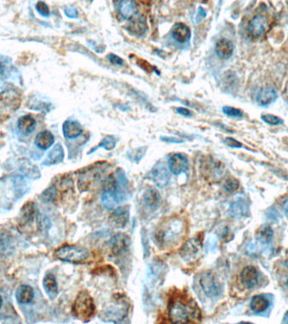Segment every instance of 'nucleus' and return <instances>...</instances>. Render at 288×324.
Here are the masks:
<instances>
[{
    "label": "nucleus",
    "instance_id": "f704fd0d",
    "mask_svg": "<svg viewBox=\"0 0 288 324\" xmlns=\"http://www.w3.org/2000/svg\"><path fill=\"white\" fill-rule=\"evenodd\" d=\"M36 10L38 11L40 15L45 16V17H48L50 15L49 8L44 2H38L36 3Z\"/></svg>",
    "mask_w": 288,
    "mask_h": 324
},
{
    "label": "nucleus",
    "instance_id": "6e6552de",
    "mask_svg": "<svg viewBox=\"0 0 288 324\" xmlns=\"http://www.w3.org/2000/svg\"><path fill=\"white\" fill-rule=\"evenodd\" d=\"M169 171L173 174L181 175L187 171L188 159L184 154H174L169 157Z\"/></svg>",
    "mask_w": 288,
    "mask_h": 324
},
{
    "label": "nucleus",
    "instance_id": "c85d7f7f",
    "mask_svg": "<svg viewBox=\"0 0 288 324\" xmlns=\"http://www.w3.org/2000/svg\"><path fill=\"white\" fill-rule=\"evenodd\" d=\"M130 31L136 35H143L147 30L145 18L143 16H138L131 21L130 25Z\"/></svg>",
    "mask_w": 288,
    "mask_h": 324
},
{
    "label": "nucleus",
    "instance_id": "1a4fd4ad",
    "mask_svg": "<svg viewBox=\"0 0 288 324\" xmlns=\"http://www.w3.org/2000/svg\"><path fill=\"white\" fill-rule=\"evenodd\" d=\"M130 246V239L126 234L118 233L115 235L110 241V251L113 255H121L128 251Z\"/></svg>",
    "mask_w": 288,
    "mask_h": 324
},
{
    "label": "nucleus",
    "instance_id": "ea45409f",
    "mask_svg": "<svg viewBox=\"0 0 288 324\" xmlns=\"http://www.w3.org/2000/svg\"><path fill=\"white\" fill-rule=\"evenodd\" d=\"M161 139L163 141L169 142V143H183L182 139H179L177 138H170V137H161Z\"/></svg>",
    "mask_w": 288,
    "mask_h": 324
},
{
    "label": "nucleus",
    "instance_id": "de8ad7c7",
    "mask_svg": "<svg viewBox=\"0 0 288 324\" xmlns=\"http://www.w3.org/2000/svg\"><path fill=\"white\" fill-rule=\"evenodd\" d=\"M239 324H253L251 323H247V322H243V323H240Z\"/></svg>",
    "mask_w": 288,
    "mask_h": 324
},
{
    "label": "nucleus",
    "instance_id": "aec40b11",
    "mask_svg": "<svg viewBox=\"0 0 288 324\" xmlns=\"http://www.w3.org/2000/svg\"><path fill=\"white\" fill-rule=\"evenodd\" d=\"M16 300L20 304H29L34 299V291L30 285H22L16 291Z\"/></svg>",
    "mask_w": 288,
    "mask_h": 324
},
{
    "label": "nucleus",
    "instance_id": "473e14b6",
    "mask_svg": "<svg viewBox=\"0 0 288 324\" xmlns=\"http://www.w3.org/2000/svg\"><path fill=\"white\" fill-rule=\"evenodd\" d=\"M223 112L227 116L232 117H242L244 114L241 110L232 107H224L223 108Z\"/></svg>",
    "mask_w": 288,
    "mask_h": 324
},
{
    "label": "nucleus",
    "instance_id": "4c0bfd02",
    "mask_svg": "<svg viewBox=\"0 0 288 324\" xmlns=\"http://www.w3.org/2000/svg\"><path fill=\"white\" fill-rule=\"evenodd\" d=\"M64 11H65L66 15L69 18H76L78 16L77 9L74 7H68V8H66Z\"/></svg>",
    "mask_w": 288,
    "mask_h": 324
},
{
    "label": "nucleus",
    "instance_id": "f3484780",
    "mask_svg": "<svg viewBox=\"0 0 288 324\" xmlns=\"http://www.w3.org/2000/svg\"><path fill=\"white\" fill-rule=\"evenodd\" d=\"M137 5L135 1L131 0H124L120 2L118 5V10L122 18L125 20H131L137 11Z\"/></svg>",
    "mask_w": 288,
    "mask_h": 324
},
{
    "label": "nucleus",
    "instance_id": "e433bc0d",
    "mask_svg": "<svg viewBox=\"0 0 288 324\" xmlns=\"http://www.w3.org/2000/svg\"><path fill=\"white\" fill-rule=\"evenodd\" d=\"M225 144L229 145V147L232 148H241L243 146V144H241L240 142L236 140L235 138H227L225 139Z\"/></svg>",
    "mask_w": 288,
    "mask_h": 324
},
{
    "label": "nucleus",
    "instance_id": "cd10ccee",
    "mask_svg": "<svg viewBox=\"0 0 288 324\" xmlns=\"http://www.w3.org/2000/svg\"><path fill=\"white\" fill-rule=\"evenodd\" d=\"M21 219L23 220L25 224L32 222L33 220L37 216V211H36V205L32 203H28L26 204L24 207L21 209Z\"/></svg>",
    "mask_w": 288,
    "mask_h": 324
},
{
    "label": "nucleus",
    "instance_id": "dca6fc26",
    "mask_svg": "<svg viewBox=\"0 0 288 324\" xmlns=\"http://www.w3.org/2000/svg\"><path fill=\"white\" fill-rule=\"evenodd\" d=\"M234 44L229 40L221 39L216 43L215 53L222 59H228L232 56L234 53Z\"/></svg>",
    "mask_w": 288,
    "mask_h": 324
},
{
    "label": "nucleus",
    "instance_id": "c03bdc74",
    "mask_svg": "<svg viewBox=\"0 0 288 324\" xmlns=\"http://www.w3.org/2000/svg\"><path fill=\"white\" fill-rule=\"evenodd\" d=\"M284 323L286 324H288V312L286 313L285 316H284Z\"/></svg>",
    "mask_w": 288,
    "mask_h": 324
},
{
    "label": "nucleus",
    "instance_id": "f8f14e48",
    "mask_svg": "<svg viewBox=\"0 0 288 324\" xmlns=\"http://www.w3.org/2000/svg\"><path fill=\"white\" fill-rule=\"evenodd\" d=\"M249 204L244 198H238L230 204L229 209V216L234 219H241L249 215Z\"/></svg>",
    "mask_w": 288,
    "mask_h": 324
},
{
    "label": "nucleus",
    "instance_id": "4be33fe9",
    "mask_svg": "<svg viewBox=\"0 0 288 324\" xmlns=\"http://www.w3.org/2000/svg\"><path fill=\"white\" fill-rule=\"evenodd\" d=\"M43 287H44L46 293L52 300H53L54 298L57 296V293H58L57 283H56V278L52 273H48L45 276L44 279H43Z\"/></svg>",
    "mask_w": 288,
    "mask_h": 324
},
{
    "label": "nucleus",
    "instance_id": "39448f33",
    "mask_svg": "<svg viewBox=\"0 0 288 324\" xmlns=\"http://www.w3.org/2000/svg\"><path fill=\"white\" fill-rule=\"evenodd\" d=\"M200 285L208 297H219L222 293V287L216 276L211 272L202 273L200 277Z\"/></svg>",
    "mask_w": 288,
    "mask_h": 324
},
{
    "label": "nucleus",
    "instance_id": "4468645a",
    "mask_svg": "<svg viewBox=\"0 0 288 324\" xmlns=\"http://www.w3.org/2000/svg\"><path fill=\"white\" fill-rule=\"evenodd\" d=\"M173 38L179 43H184L190 39L191 31L190 27L183 23H177L173 27L171 30Z\"/></svg>",
    "mask_w": 288,
    "mask_h": 324
},
{
    "label": "nucleus",
    "instance_id": "9d476101",
    "mask_svg": "<svg viewBox=\"0 0 288 324\" xmlns=\"http://www.w3.org/2000/svg\"><path fill=\"white\" fill-rule=\"evenodd\" d=\"M260 272L254 266H247L242 270L240 273L241 283L246 288H255L258 285Z\"/></svg>",
    "mask_w": 288,
    "mask_h": 324
},
{
    "label": "nucleus",
    "instance_id": "a18cd8bd",
    "mask_svg": "<svg viewBox=\"0 0 288 324\" xmlns=\"http://www.w3.org/2000/svg\"><path fill=\"white\" fill-rule=\"evenodd\" d=\"M2 305H3V299H2V297L0 296V308H1Z\"/></svg>",
    "mask_w": 288,
    "mask_h": 324
},
{
    "label": "nucleus",
    "instance_id": "c756f323",
    "mask_svg": "<svg viewBox=\"0 0 288 324\" xmlns=\"http://www.w3.org/2000/svg\"><path fill=\"white\" fill-rule=\"evenodd\" d=\"M116 139L114 136H110V135H108L106 137H105L103 138V140L101 142V144H99L98 146L94 148V150H90L89 154L93 153L94 151H95L96 150H98L99 148H104L106 150H111L116 147Z\"/></svg>",
    "mask_w": 288,
    "mask_h": 324
},
{
    "label": "nucleus",
    "instance_id": "0eeeda50",
    "mask_svg": "<svg viewBox=\"0 0 288 324\" xmlns=\"http://www.w3.org/2000/svg\"><path fill=\"white\" fill-rule=\"evenodd\" d=\"M170 178L169 170L163 163L157 164L152 171V180L160 189H164L169 185Z\"/></svg>",
    "mask_w": 288,
    "mask_h": 324
},
{
    "label": "nucleus",
    "instance_id": "20e7f679",
    "mask_svg": "<svg viewBox=\"0 0 288 324\" xmlns=\"http://www.w3.org/2000/svg\"><path fill=\"white\" fill-rule=\"evenodd\" d=\"M196 312L191 306L181 300H174L169 305V316L173 324H190Z\"/></svg>",
    "mask_w": 288,
    "mask_h": 324
},
{
    "label": "nucleus",
    "instance_id": "58836bf2",
    "mask_svg": "<svg viewBox=\"0 0 288 324\" xmlns=\"http://www.w3.org/2000/svg\"><path fill=\"white\" fill-rule=\"evenodd\" d=\"M176 111L178 112L179 114L184 116V117H190V116H192V111H190L187 108H176Z\"/></svg>",
    "mask_w": 288,
    "mask_h": 324
},
{
    "label": "nucleus",
    "instance_id": "79ce46f5",
    "mask_svg": "<svg viewBox=\"0 0 288 324\" xmlns=\"http://www.w3.org/2000/svg\"><path fill=\"white\" fill-rule=\"evenodd\" d=\"M282 210L284 211L286 216L288 217V198H287L285 201H284V203H283V204H282Z\"/></svg>",
    "mask_w": 288,
    "mask_h": 324
},
{
    "label": "nucleus",
    "instance_id": "f03ea898",
    "mask_svg": "<svg viewBox=\"0 0 288 324\" xmlns=\"http://www.w3.org/2000/svg\"><path fill=\"white\" fill-rule=\"evenodd\" d=\"M73 314L81 321L88 322L95 313V302L91 296L83 291L79 292L73 305Z\"/></svg>",
    "mask_w": 288,
    "mask_h": 324
},
{
    "label": "nucleus",
    "instance_id": "9b49d317",
    "mask_svg": "<svg viewBox=\"0 0 288 324\" xmlns=\"http://www.w3.org/2000/svg\"><path fill=\"white\" fill-rule=\"evenodd\" d=\"M267 27L266 19L263 15H257L250 21L249 32L253 37L259 38L264 35Z\"/></svg>",
    "mask_w": 288,
    "mask_h": 324
},
{
    "label": "nucleus",
    "instance_id": "f257e3e1",
    "mask_svg": "<svg viewBox=\"0 0 288 324\" xmlns=\"http://www.w3.org/2000/svg\"><path fill=\"white\" fill-rule=\"evenodd\" d=\"M184 231V222L181 219H170L157 230L155 240L157 244L163 247L176 245L182 239Z\"/></svg>",
    "mask_w": 288,
    "mask_h": 324
},
{
    "label": "nucleus",
    "instance_id": "5701e85b",
    "mask_svg": "<svg viewBox=\"0 0 288 324\" xmlns=\"http://www.w3.org/2000/svg\"><path fill=\"white\" fill-rule=\"evenodd\" d=\"M64 158V152L61 144H56V146L51 150L50 153L48 154V157L44 161V165H55L57 163L63 162Z\"/></svg>",
    "mask_w": 288,
    "mask_h": 324
},
{
    "label": "nucleus",
    "instance_id": "393cba45",
    "mask_svg": "<svg viewBox=\"0 0 288 324\" xmlns=\"http://www.w3.org/2000/svg\"><path fill=\"white\" fill-rule=\"evenodd\" d=\"M35 142L37 147L42 150H48L53 144L54 136L52 133L43 131L37 135Z\"/></svg>",
    "mask_w": 288,
    "mask_h": 324
},
{
    "label": "nucleus",
    "instance_id": "ddd939ff",
    "mask_svg": "<svg viewBox=\"0 0 288 324\" xmlns=\"http://www.w3.org/2000/svg\"><path fill=\"white\" fill-rule=\"evenodd\" d=\"M128 207L116 208L110 217V222L116 227H124L129 220Z\"/></svg>",
    "mask_w": 288,
    "mask_h": 324
},
{
    "label": "nucleus",
    "instance_id": "7c9ffc66",
    "mask_svg": "<svg viewBox=\"0 0 288 324\" xmlns=\"http://www.w3.org/2000/svg\"><path fill=\"white\" fill-rule=\"evenodd\" d=\"M56 187L51 186L50 188H48L47 190H45L44 192H42L41 198L44 202H52L53 201L54 198H56Z\"/></svg>",
    "mask_w": 288,
    "mask_h": 324
},
{
    "label": "nucleus",
    "instance_id": "c9c22d12",
    "mask_svg": "<svg viewBox=\"0 0 288 324\" xmlns=\"http://www.w3.org/2000/svg\"><path fill=\"white\" fill-rule=\"evenodd\" d=\"M107 58L113 64H116V65H123L124 64V60L122 58H121V57H118V56L115 55V54H108Z\"/></svg>",
    "mask_w": 288,
    "mask_h": 324
},
{
    "label": "nucleus",
    "instance_id": "72a5a7b5",
    "mask_svg": "<svg viewBox=\"0 0 288 324\" xmlns=\"http://www.w3.org/2000/svg\"><path fill=\"white\" fill-rule=\"evenodd\" d=\"M238 186H239V183L238 181L235 180V179H229L224 184V189H225L226 192H234L238 189Z\"/></svg>",
    "mask_w": 288,
    "mask_h": 324
},
{
    "label": "nucleus",
    "instance_id": "412c9836",
    "mask_svg": "<svg viewBox=\"0 0 288 324\" xmlns=\"http://www.w3.org/2000/svg\"><path fill=\"white\" fill-rule=\"evenodd\" d=\"M36 126V120L30 115H25L19 119L18 129L22 135H30L35 130Z\"/></svg>",
    "mask_w": 288,
    "mask_h": 324
},
{
    "label": "nucleus",
    "instance_id": "a211bd4d",
    "mask_svg": "<svg viewBox=\"0 0 288 324\" xmlns=\"http://www.w3.org/2000/svg\"><path fill=\"white\" fill-rule=\"evenodd\" d=\"M63 132L67 138H75L83 133V128L76 121H66L63 123Z\"/></svg>",
    "mask_w": 288,
    "mask_h": 324
},
{
    "label": "nucleus",
    "instance_id": "bb28decb",
    "mask_svg": "<svg viewBox=\"0 0 288 324\" xmlns=\"http://www.w3.org/2000/svg\"><path fill=\"white\" fill-rule=\"evenodd\" d=\"M143 199H144L147 206H149L151 209H155L157 207V205L160 202V195H159V192H157V190L154 188H150L144 193Z\"/></svg>",
    "mask_w": 288,
    "mask_h": 324
},
{
    "label": "nucleus",
    "instance_id": "b1692460",
    "mask_svg": "<svg viewBox=\"0 0 288 324\" xmlns=\"http://www.w3.org/2000/svg\"><path fill=\"white\" fill-rule=\"evenodd\" d=\"M270 306V302L266 297L262 295H258L252 298L250 301V309L256 313H261L267 309Z\"/></svg>",
    "mask_w": 288,
    "mask_h": 324
},
{
    "label": "nucleus",
    "instance_id": "a878e982",
    "mask_svg": "<svg viewBox=\"0 0 288 324\" xmlns=\"http://www.w3.org/2000/svg\"><path fill=\"white\" fill-rule=\"evenodd\" d=\"M273 230L268 225H262L256 231V240L262 244H269L273 238Z\"/></svg>",
    "mask_w": 288,
    "mask_h": 324
},
{
    "label": "nucleus",
    "instance_id": "49530a36",
    "mask_svg": "<svg viewBox=\"0 0 288 324\" xmlns=\"http://www.w3.org/2000/svg\"><path fill=\"white\" fill-rule=\"evenodd\" d=\"M284 265H285L286 267L288 268V258L286 260L285 262H284Z\"/></svg>",
    "mask_w": 288,
    "mask_h": 324
},
{
    "label": "nucleus",
    "instance_id": "7ed1b4c3",
    "mask_svg": "<svg viewBox=\"0 0 288 324\" xmlns=\"http://www.w3.org/2000/svg\"><path fill=\"white\" fill-rule=\"evenodd\" d=\"M54 255L61 261L71 264H80L86 261L89 252L87 248L77 245H64L55 251Z\"/></svg>",
    "mask_w": 288,
    "mask_h": 324
},
{
    "label": "nucleus",
    "instance_id": "423d86ee",
    "mask_svg": "<svg viewBox=\"0 0 288 324\" xmlns=\"http://www.w3.org/2000/svg\"><path fill=\"white\" fill-rule=\"evenodd\" d=\"M202 240L199 237H194L188 240L181 248L180 254L185 261H190L199 254L202 249Z\"/></svg>",
    "mask_w": 288,
    "mask_h": 324
},
{
    "label": "nucleus",
    "instance_id": "09e8293b",
    "mask_svg": "<svg viewBox=\"0 0 288 324\" xmlns=\"http://www.w3.org/2000/svg\"></svg>",
    "mask_w": 288,
    "mask_h": 324
},
{
    "label": "nucleus",
    "instance_id": "37998d69",
    "mask_svg": "<svg viewBox=\"0 0 288 324\" xmlns=\"http://www.w3.org/2000/svg\"><path fill=\"white\" fill-rule=\"evenodd\" d=\"M4 70H5V67H4V64H3L2 60L0 59V75H3L4 73Z\"/></svg>",
    "mask_w": 288,
    "mask_h": 324
},
{
    "label": "nucleus",
    "instance_id": "a19ab883",
    "mask_svg": "<svg viewBox=\"0 0 288 324\" xmlns=\"http://www.w3.org/2000/svg\"><path fill=\"white\" fill-rule=\"evenodd\" d=\"M207 15V12H206L205 9H203L202 7H200L199 9H198V16H199V21L201 19H203L204 17H206Z\"/></svg>",
    "mask_w": 288,
    "mask_h": 324
},
{
    "label": "nucleus",
    "instance_id": "2eb2a0df",
    "mask_svg": "<svg viewBox=\"0 0 288 324\" xmlns=\"http://www.w3.org/2000/svg\"><path fill=\"white\" fill-rule=\"evenodd\" d=\"M276 91L274 88L265 86L259 91L256 101L259 105L266 107L276 101Z\"/></svg>",
    "mask_w": 288,
    "mask_h": 324
},
{
    "label": "nucleus",
    "instance_id": "6ab92c4d",
    "mask_svg": "<svg viewBox=\"0 0 288 324\" xmlns=\"http://www.w3.org/2000/svg\"><path fill=\"white\" fill-rule=\"evenodd\" d=\"M101 200H102L104 207L107 210H116L117 205L120 203L119 198L111 187L105 190L102 194Z\"/></svg>",
    "mask_w": 288,
    "mask_h": 324
},
{
    "label": "nucleus",
    "instance_id": "2f4dec72",
    "mask_svg": "<svg viewBox=\"0 0 288 324\" xmlns=\"http://www.w3.org/2000/svg\"><path fill=\"white\" fill-rule=\"evenodd\" d=\"M262 119L264 121V123L270 124V125H274V126L282 125V123H283V120L282 119H281L280 117L273 116V115H262Z\"/></svg>",
    "mask_w": 288,
    "mask_h": 324
}]
</instances>
